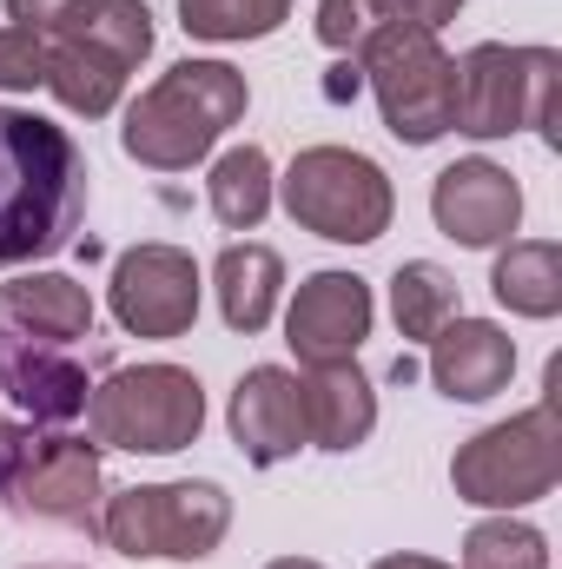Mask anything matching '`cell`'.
<instances>
[{"mask_svg": "<svg viewBox=\"0 0 562 569\" xmlns=\"http://www.w3.org/2000/svg\"><path fill=\"white\" fill-rule=\"evenodd\" d=\"M87 152L47 113L0 107V266H40L87 219Z\"/></svg>", "mask_w": 562, "mask_h": 569, "instance_id": "cell-1", "label": "cell"}, {"mask_svg": "<svg viewBox=\"0 0 562 569\" xmlns=\"http://www.w3.org/2000/svg\"><path fill=\"white\" fill-rule=\"evenodd\" d=\"M391 318L404 345H430L450 318H463V291L436 259H404L391 272Z\"/></svg>", "mask_w": 562, "mask_h": 569, "instance_id": "cell-22", "label": "cell"}, {"mask_svg": "<svg viewBox=\"0 0 562 569\" xmlns=\"http://www.w3.org/2000/svg\"><path fill=\"white\" fill-rule=\"evenodd\" d=\"M212 291H219V318L239 338H259L284 305V259L259 239H232L212 259Z\"/></svg>", "mask_w": 562, "mask_h": 569, "instance_id": "cell-19", "label": "cell"}, {"mask_svg": "<svg viewBox=\"0 0 562 569\" xmlns=\"http://www.w3.org/2000/svg\"><path fill=\"white\" fill-rule=\"evenodd\" d=\"M225 425L232 443L252 470H279L291 463L311 437H304V398H298V371L284 365H252L239 385H232V405H225Z\"/></svg>", "mask_w": 562, "mask_h": 569, "instance_id": "cell-14", "label": "cell"}, {"mask_svg": "<svg viewBox=\"0 0 562 569\" xmlns=\"http://www.w3.org/2000/svg\"><path fill=\"white\" fill-rule=\"evenodd\" d=\"M279 199L291 226L331 246H378L398 219L391 172L358 146H304L279 179Z\"/></svg>", "mask_w": 562, "mask_h": 569, "instance_id": "cell-6", "label": "cell"}, {"mask_svg": "<svg viewBox=\"0 0 562 569\" xmlns=\"http://www.w3.org/2000/svg\"><path fill=\"white\" fill-rule=\"evenodd\" d=\"M265 569H324V563H311V557H279V563H265Z\"/></svg>", "mask_w": 562, "mask_h": 569, "instance_id": "cell-30", "label": "cell"}, {"mask_svg": "<svg viewBox=\"0 0 562 569\" xmlns=\"http://www.w3.org/2000/svg\"><path fill=\"white\" fill-rule=\"evenodd\" d=\"M358 87H364V73H358V60H338V67H331V100H351Z\"/></svg>", "mask_w": 562, "mask_h": 569, "instance_id": "cell-28", "label": "cell"}, {"mask_svg": "<svg viewBox=\"0 0 562 569\" xmlns=\"http://www.w3.org/2000/svg\"><path fill=\"white\" fill-rule=\"evenodd\" d=\"M252 107V87L232 60L165 67L120 120V152L145 172H192Z\"/></svg>", "mask_w": 562, "mask_h": 569, "instance_id": "cell-2", "label": "cell"}, {"mask_svg": "<svg viewBox=\"0 0 562 569\" xmlns=\"http://www.w3.org/2000/svg\"><path fill=\"white\" fill-rule=\"evenodd\" d=\"M556 93H562V53L556 47L476 40V47L456 60L450 133H463V140L543 133V140L556 146Z\"/></svg>", "mask_w": 562, "mask_h": 569, "instance_id": "cell-4", "label": "cell"}, {"mask_svg": "<svg viewBox=\"0 0 562 569\" xmlns=\"http://www.w3.org/2000/svg\"><path fill=\"white\" fill-rule=\"evenodd\" d=\"M0 311H7V325H20V338L60 345V351L93 338V318H100L93 291L80 279H67V272H20V279H7L0 284Z\"/></svg>", "mask_w": 562, "mask_h": 569, "instance_id": "cell-18", "label": "cell"}, {"mask_svg": "<svg viewBox=\"0 0 562 569\" xmlns=\"http://www.w3.org/2000/svg\"><path fill=\"white\" fill-rule=\"evenodd\" d=\"M456 569H550V537L536 523H523L516 510H496V517L470 523Z\"/></svg>", "mask_w": 562, "mask_h": 569, "instance_id": "cell-24", "label": "cell"}, {"mask_svg": "<svg viewBox=\"0 0 562 569\" xmlns=\"http://www.w3.org/2000/svg\"><path fill=\"white\" fill-rule=\"evenodd\" d=\"M199 291H205V279H199V259L185 246L145 239L113 259L107 311L127 338H185L199 318Z\"/></svg>", "mask_w": 562, "mask_h": 569, "instance_id": "cell-10", "label": "cell"}, {"mask_svg": "<svg viewBox=\"0 0 562 569\" xmlns=\"http://www.w3.org/2000/svg\"><path fill=\"white\" fill-rule=\"evenodd\" d=\"M556 391H562V358H550L543 405L476 430L450 457V490L470 510H530L562 483V425H556Z\"/></svg>", "mask_w": 562, "mask_h": 569, "instance_id": "cell-3", "label": "cell"}, {"mask_svg": "<svg viewBox=\"0 0 562 569\" xmlns=\"http://www.w3.org/2000/svg\"><path fill=\"white\" fill-rule=\"evenodd\" d=\"M371 569H450V563H436V557H418V550H398V557H378Z\"/></svg>", "mask_w": 562, "mask_h": 569, "instance_id": "cell-29", "label": "cell"}, {"mask_svg": "<svg viewBox=\"0 0 562 569\" xmlns=\"http://www.w3.org/2000/svg\"><path fill=\"white\" fill-rule=\"evenodd\" d=\"M284 20H291V0H179V27L205 47L272 40Z\"/></svg>", "mask_w": 562, "mask_h": 569, "instance_id": "cell-23", "label": "cell"}, {"mask_svg": "<svg viewBox=\"0 0 562 569\" xmlns=\"http://www.w3.org/2000/svg\"><path fill=\"white\" fill-rule=\"evenodd\" d=\"M490 291L516 318H536V325L556 318L562 311V246L556 239H510V246H496Z\"/></svg>", "mask_w": 562, "mask_h": 569, "instance_id": "cell-21", "label": "cell"}, {"mask_svg": "<svg viewBox=\"0 0 562 569\" xmlns=\"http://www.w3.org/2000/svg\"><path fill=\"white\" fill-rule=\"evenodd\" d=\"M430 219H436V232L450 239V246H463V252H496V246H510L516 239V226H523V186L510 179V166H496V159H456V166H443L436 179H430Z\"/></svg>", "mask_w": 562, "mask_h": 569, "instance_id": "cell-12", "label": "cell"}, {"mask_svg": "<svg viewBox=\"0 0 562 569\" xmlns=\"http://www.w3.org/2000/svg\"><path fill=\"white\" fill-rule=\"evenodd\" d=\"M378 325V298H371V279L358 272H311V279L291 291L284 305V345L298 365H351L364 351Z\"/></svg>", "mask_w": 562, "mask_h": 569, "instance_id": "cell-11", "label": "cell"}, {"mask_svg": "<svg viewBox=\"0 0 562 569\" xmlns=\"http://www.w3.org/2000/svg\"><path fill=\"white\" fill-rule=\"evenodd\" d=\"M33 87H47V47H40V33H27V27H0V93H33Z\"/></svg>", "mask_w": 562, "mask_h": 569, "instance_id": "cell-26", "label": "cell"}, {"mask_svg": "<svg viewBox=\"0 0 562 569\" xmlns=\"http://www.w3.org/2000/svg\"><path fill=\"white\" fill-rule=\"evenodd\" d=\"M279 199V172H272V152L265 146H225L205 172V206L225 232H259L265 212Z\"/></svg>", "mask_w": 562, "mask_h": 569, "instance_id": "cell-20", "label": "cell"}, {"mask_svg": "<svg viewBox=\"0 0 562 569\" xmlns=\"http://www.w3.org/2000/svg\"><path fill=\"white\" fill-rule=\"evenodd\" d=\"M384 27H404L398 0H318V20H311L318 47L338 53V60H358V47L371 33H384Z\"/></svg>", "mask_w": 562, "mask_h": 569, "instance_id": "cell-25", "label": "cell"}, {"mask_svg": "<svg viewBox=\"0 0 562 569\" xmlns=\"http://www.w3.org/2000/svg\"><path fill=\"white\" fill-rule=\"evenodd\" d=\"M87 430L100 450H133V457H172L192 450L205 430V385L185 365H127L107 371L87 391Z\"/></svg>", "mask_w": 562, "mask_h": 569, "instance_id": "cell-7", "label": "cell"}, {"mask_svg": "<svg viewBox=\"0 0 562 569\" xmlns=\"http://www.w3.org/2000/svg\"><path fill=\"white\" fill-rule=\"evenodd\" d=\"M232 530V497L212 477H179V483H133L100 503V537L107 550L133 563H205Z\"/></svg>", "mask_w": 562, "mask_h": 569, "instance_id": "cell-5", "label": "cell"}, {"mask_svg": "<svg viewBox=\"0 0 562 569\" xmlns=\"http://www.w3.org/2000/svg\"><path fill=\"white\" fill-rule=\"evenodd\" d=\"M298 398H304V437L318 450L344 457V450L371 443V430H378V385L358 371V358L351 365H304Z\"/></svg>", "mask_w": 562, "mask_h": 569, "instance_id": "cell-17", "label": "cell"}, {"mask_svg": "<svg viewBox=\"0 0 562 569\" xmlns=\"http://www.w3.org/2000/svg\"><path fill=\"white\" fill-rule=\"evenodd\" d=\"M7 20L40 33V40H67V47H93L120 67H140L152 53V7L145 0H7Z\"/></svg>", "mask_w": 562, "mask_h": 569, "instance_id": "cell-13", "label": "cell"}, {"mask_svg": "<svg viewBox=\"0 0 562 569\" xmlns=\"http://www.w3.org/2000/svg\"><path fill=\"white\" fill-rule=\"evenodd\" d=\"M423 371H430V385H436L450 405H490V398L510 391V378H516V338H510L496 318H450V325L430 338Z\"/></svg>", "mask_w": 562, "mask_h": 569, "instance_id": "cell-15", "label": "cell"}, {"mask_svg": "<svg viewBox=\"0 0 562 569\" xmlns=\"http://www.w3.org/2000/svg\"><path fill=\"white\" fill-rule=\"evenodd\" d=\"M0 497L33 523L100 530V443L40 425H0Z\"/></svg>", "mask_w": 562, "mask_h": 569, "instance_id": "cell-8", "label": "cell"}, {"mask_svg": "<svg viewBox=\"0 0 562 569\" xmlns=\"http://www.w3.org/2000/svg\"><path fill=\"white\" fill-rule=\"evenodd\" d=\"M0 391L20 411V425H73L87 418V371L60 345H0Z\"/></svg>", "mask_w": 562, "mask_h": 569, "instance_id": "cell-16", "label": "cell"}, {"mask_svg": "<svg viewBox=\"0 0 562 569\" xmlns=\"http://www.w3.org/2000/svg\"><path fill=\"white\" fill-rule=\"evenodd\" d=\"M456 13H463V0H398V20L404 27H423V33H443Z\"/></svg>", "mask_w": 562, "mask_h": 569, "instance_id": "cell-27", "label": "cell"}, {"mask_svg": "<svg viewBox=\"0 0 562 569\" xmlns=\"http://www.w3.org/2000/svg\"><path fill=\"white\" fill-rule=\"evenodd\" d=\"M358 73L378 93L384 133L404 146H436L450 133V87H456V60L443 53L436 33L423 27H384L358 47Z\"/></svg>", "mask_w": 562, "mask_h": 569, "instance_id": "cell-9", "label": "cell"}]
</instances>
